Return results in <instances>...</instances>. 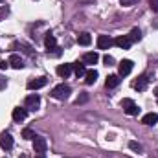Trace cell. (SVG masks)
Instances as JSON below:
<instances>
[{
  "mask_svg": "<svg viewBox=\"0 0 158 158\" xmlns=\"http://www.w3.org/2000/svg\"><path fill=\"white\" fill-rule=\"evenodd\" d=\"M70 92H72V88L68 86V85H64V83H61V85H57V86H53L52 88V92H50V96L53 98V99H66L68 96H70Z\"/></svg>",
  "mask_w": 158,
  "mask_h": 158,
  "instance_id": "6da1fadb",
  "label": "cell"
},
{
  "mask_svg": "<svg viewBox=\"0 0 158 158\" xmlns=\"http://www.w3.org/2000/svg\"><path fill=\"white\" fill-rule=\"evenodd\" d=\"M121 109H123L125 114H129V116H138V112H140L138 105H136L131 98H123V99H121Z\"/></svg>",
  "mask_w": 158,
  "mask_h": 158,
  "instance_id": "7a4b0ae2",
  "label": "cell"
},
{
  "mask_svg": "<svg viewBox=\"0 0 158 158\" xmlns=\"http://www.w3.org/2000/svg\"><path fill=\"white\" fill-rule=\"evenodd\" d=\"M24 105H26V109H28V110H33V112H35V110L40 107V98L37 96V94H30V96L26 98Z\"/></svg>",
  "mask_w": 158,
  "mask_h": 158,
  "instance_id": "3957f363",
  "label": "cell"
},
{
  "mask_svg": "<svg viewBox=\"0 0 158 158\" xmlns=\"http://www.w3.org/2000/svg\"><path fill=\"white\" fill-rule=\"evenodd\" d=\"M46 85H48V77L40 76V77H35V79L28 81V90H39V88L46 86Z\"/></svg>",
  "mask_w": 158,
  "mask_h": 158,
  "instance_id": "277c9868",
  "label": "cell"
},
{
  "mask_svg": "<svg viewBox=\"0 0 158 158\" xmlns=\"http://www.w3.org/2000/svg\"><path fill=\"white\" fill-rule=\"evenodd\" d=\"M132 66H134V63H132L131 59H123V61L118 64L119 76H121V77H123V76H129V74L132 72Z\"/></svg>",
  "mask_w": 158,
  "mask_h": 158,
  "instance_id": "5b68a950",
  "label": "cell"
},
{
  "mask_svg": "<svg viewBox=\"0 0 158 158\" xmlns=\"http://www.w3.org/2000/svg\"><path fill=\"white\" fill-rule=\"evenodd\" d=\"M0 147L4 151H11L13 149V138H11L9 132H2L0 134Z\"/></svg>",
  "mask_w": 158,
  "mask_h": 158,
  "instance_id": "8992f818",
  "label": "cell"
},
{
  "mask_svg": "<svg viewBox=\"0 0 158 158\" xmlns=\"http://www.w3.org/2000/svg\"><path fill=\"white\" fill-rule=\"evenodd\" d=\"M26 116H28V109H26V107H17V109H13V114H11L13 121L20 123V121L26 119Z\"/></svg>",
  "mask_w": 158,
  "mask_h": 158,
  "instance_id": "52a82bcc",
  "label": "cell"
},
{
  "mask_svg": "<svg viewBox=\"0 0 158 158\" xmlns=\"http://www.w3.org/2000/svg\"><path fill=\"white\" fill-rule=\"evenodd\" d=\"M46 140L44 138H40V136H35V140H33V149H35V153L37 155H44L46 153Z\"/></svg>",
  "mask_w": 158,
  "mask_h": 158,
  "instance_id": "ba28073f",
  "label": "cell"
},
{
  "mask_svg": "<svg viewBox=\"0 0 158 158\" xmlns=\"http://www.w3.org/2000/svg\"><path fill=\"white\" fill-rule=\"evenodd\" d=\"M96 42H98V48H99V50H109V48L114 44V40L110 39L109 35H99Z\"/></svg>",
  "mask_w": 158,
  "mask_h": 158,
  "instance_id": "9c48e42d",
  "label": "cell"
},
{
  "mask_svg": "<svg viewBox=\"0 0 158 158\" xmlns=\"http://www.w3.org/2000/svg\"><path fill=\"white\" fill-rule=\"evenodd\" d=\"M9 66L11 68H15V70H22L24 68V61L20 59V55H17V53H11V57H9Z\"/></svg>",
  "mask_w": 158,
  "mask_h": 158,
  "instance_id": "30bf717a",
  "label": "cell"
},
{
  "mask_svg": "<svg viewBox=\"0 0 158 158\" xmlns=\"http://www.w3.org/2000/svg\"><path fill=\"white\" fill-rule=\"evenodd\" d=\"M147 85H149V79H147V76H140V77H136V81L132 83V88H134V90L143 92V90L147 88Z\"/></svg>",
  "mask_w": 158,
  "mask_h": 158,
  "instance_id": "8fae6325",
  "label": "cell"
},
{
  "mask_svg": "<svg viewBox=\"0 0 158 158\" xmlns=\"http://www.w3.org/2000/svg\"><path fill=\"white\" fill-rule=\"evenodd\" d=\"M70 74H72V64H66V63H64V64H59V66H57V76H59V77L66 79Z\"/></svg>",
  "mask_w": 158,
  "mask_h": 158,
  "instance_id": "7c38bea8",
  "label": "cell"
},
{
  "mask_svg": "<svg viewBox=\"0 0 158 158\" xmlns=\"http://www.w3.org/2000/svg\"><path fill=\"white\" fill-rule=\"evenodd\" d=\"M114 44L118 46V48H121V50H129L131 48V39L127 37V35H121V37H118V39H114Z\"/></svg>",
  "mask_w": 158,
  "mask_h": 158,
  "instance_id": "4fadbf2b",
  "label": "cell"
},
{
  "mask_svg": "<svg viewBox=\"0 0 158 158\" xmlns=\"http://www.w3.org/2000/svg\"><path fill=\"white\" fill-rule=\"evenodd\" d=\"M98 61H99V55L96 52H88L83 55V64H96Z\"/></svg>",
  "mask_w": 158,
  "mask_h": 158,
  "instance_id": "5bb4252c",
  "label": "cell"
},
{
  "mask_svg": "<svg viewBox=\"0 0 158 158\" xmlns=\"http://www.w3.org/2000/svg\"><path fill=\"white\" fill-rule=\"evenodd\" d=\"M44 46L48 48V53H50L52 50H57V40H55V37H53L52 33L46 35V39H44Z\"/></svg>",
  "mask_w": 158,
  "mask_h": 158,
  "instance_id": "9a60e30c",
  "label": "cell"
},
{
  "mask_svg": "<svg viewBox=\"0 0 158 158\" xmlns=\"http://www.w3.org/2000/svg\"><path fill=\"white\" fill-rule=\"evenodd\" d=\"M156 121H158L156 112H149V114H145V116L142 118V123H143V125H155Z\"/></svg>",
  "mask_w": 158,
  "mask_h": 158,
  "instance_id": "2e32d148",
  "label": "cell"
},
{
  "mask_svg": "<svg viewBox=\"0 0 158 158\" xmlns=\"http://www.w3.org/2000/svg\"><path fill=\"white\" fill-rule=\"evenodd\" d=\"M119 76H116V74H112V76H109L107 77V81H105V85H107V88H116L119 85Z\"/></svg>",
  "mask_w": 158,
  "mask_h": 158,
  "instance_id": "e0dca14e",
  "label": "cell"
},
{
  "mask_svg": "<svg viewBox=\"0 0 158 158\" xmlns=\"http://www.w3.org/2000/svg\"><path fill=\"white\" fill-rule=\"evenodd\" d=\"M15 48H22L24 50V53H28V55H33V50H31V46H28V44H24V42H13L11 44V50H15Z\"/></svg>",
  "mask_w": 158,
  "mask_h": 158,
  "instance_id": "ac0fdd59",
  "label": "cell"
},
{
  "mask_svg": "<svg viewBox=\"0 0 158 158\" xmlns=\"http://www.w3.org/2000/svg\"><path fill=\"white\" fill-rule=\"evenodd\" d=\"M96 79H98V72H96V70H88V72L85 74V83H86V85H94Z\"/></svg>",
  "mask_w": 158,
  "mask_h": 158,
  "instance_id": "d6986e66",
  "label": "cell"
},
{
  "mask_svg": "<svg viewBox=\"0 0 158 158\" xmlns=\"http://www.w3.org/2000/svg\"><path fill=\"white\" fill-rule=\"evenodd\" d=\"M72 70L76 72V76L81 77V76H85L86 74V68H85V64L83 63H76V64H72Z\"/></svg>",
  "mask_w": 158,
  "mask_h": 158,
  "instance_id": "ffe728a7",
  "label": "cell"
},
{
  "mask_svg": "<svg viewBox=\"0 0 158 158\" xmlns=\"http://www.w3.org/2000/svg\"><path fill=\"white\" fill-rule=\"evenodd\" d=\"M92 42V37H90V33H81L77 37V44H81V46H88Z\"/></svg>",
  "mask_w": 158,
  "mask_h": 158,
  "instance_id": "44dd1931",
  "label": "cell"
},
{
  "mask_svg": "<svg viewBox=\"0 0 158 158\" xmlns=\"http://www.w3.org/2000/svg\"><path fill=\"white\" fill-rule=\"evenodd\" d=\"M129 39H131V42L140 40V39H142V31H140L138 28H132V30H131V33H129Z\"/></svg>",
  "mask_w": 158,
  "mask_h": 158,
  "instance_id": "7402d4cb",
  "label": "cell"
},
{
  "mask_svg": "<svg viewBox=\"0 0 158 158\" xmlns=\"http://www.w3.org/2000/svg\"><path fill=\"white\" fill-rule=\"evenodd\" d=\"M22 136H24L26 140H35V132H33L31 129H24V131H22Z\"/></svg>",
  "mask_w": 158,
  "mask_h": 158,
  "instance_id": "603a6c76",
  "label": "cell"
},
{
  "mask_svg": "<svg viewBox=\"0 0 158 158\" xmlns=\"http://www.w3.org/2000/svg\"><path fill=\"white\" fill-rule=\"evenodd\" d=\"M129 147H131L132 151H136V153H142V145H140L138 142H129Z\"/></svg>",
  "mask_w": 158,
  "mask_h": 158,
  "instance_id": "cb8c5ba5",
  "label": "cell"
},
{
  "mask_svg": "<svg viewBox=\"0 0 158 158\" xmlns=\"http://www.w3.org/2000/svg\"><path fill=\"white\" fill-rule=\"evenodd\" d=\"M103 63H105L107 66H110V64H114V57H112V55H105V57H103Z\"/></svg>",
  "mask_w": 158,
  "mask_h": 158,
  "instance_id": "d4e9b609",
  "label": "cell"
},
{
  "mask_svg": "<svg viewBox=\"0 0 158 158\" xmlns=\"http://www.w3.org/2000/svg\"><path fill=\"white\" fill-rule=\"evenodd\" d=\"M138 0H119V4L123 6V7H129V6H134Z\"/></svg>",
  "mask_w": 158,
  "mask_h": 158,
  "instance_id": "484cf974",
  "label": "cell"
},
{
  "mask_svg": "<svg viewBox=\"0 0 158 158\" xmlns=\"http://www.w3.org/2000/svg\"><path fill=\"white\" fill-rule=\"evenodd\" d=\"M7 13H9V9H7L6 6H2V7H0V20H4V19L7 17Z\"/></svg>",
  "mask_w": 158,
  "mask_h": 158,
  "instance_id": "4316f807",
  "label": "cell"
},
{
  "mask_svg": "<svg viewBox=\"0 0 158 158\" xmlns=\"http://www.w3.org/2000/svg\"><path fill=\"white\" fill-rule=\"evenodd\" d=\"M149 4H151V9H153L155 13H158V0H151Z\"/></svg>",
  "mask_w": 158,
  "mask_h": 158,
  "instance_id": "83f0119b",
  "label": "cell"
},
{
  "mask_svg": "<svg viewBox=\"0 0 158 158\" xmlns=\"http://www.w3.org/2000/svg\"><path fill=\"white\" fill-rule=\"evenodd\" d=\"M6 86H7V81H6V77H2V76H0V90H4Z\"/></svg>",
  "mask_w": 158,
  "mask_h": 158,
  "instance_id": "f1b7e54d",
  "label": "cell"
},
{
  "mask_svg": "<svg viewBox=\"0 0 158 158\" xmlns=\"http://www.w3.org/2000/svg\"><path fill=\"white\" fill-rule=\"evenodd\" d=\"M7 66H9V63H7V61H0V70H6Z\"/></svg>",
  "mask_w": 158,
  "mask_h": 158,
  "instance_id": "f546056e",
  "label": "cell"
},
{
  "mask_svg": "<svg viewBox=\"0 0 158 158\" xmlns=\"http://www.w3.org/2000/svg\"><path fill=\"white\" fill-rule=\"evenodd\" d=\"M35 158H46V156H44V155H37Z\"/></svg>",
  "mask_w": 158,
  "mask_h": 158,
  "instance_id": "4dcf8cb0",
  "label": "cell"
},
{
  "mask_svg": "<svg viewBox=\"0 0 158 158\" xmlns=\"http://www.w3.org/2000/svg\"><path fill=\"white\" fill-rule=\"evenodd\" d=\"M0 2H2V0H0Z\"/></svg>",
  "mask_w": 158,
  "mask_h": 158,
  "instance_id": "1f68e13d",
  "label": "cell"
}]
</instances>
